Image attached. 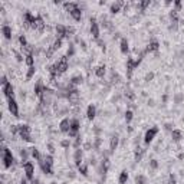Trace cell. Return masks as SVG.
I'll use <instances>...</instances> for the list:
<instances>
[{"label": "cell", "mask_w": 184, "mask_h": 184, "mask_svg": "<svg viewBox=\"0 0 184 184\" xmlns=\"http://www.w3.org/2000/svg\"><path fill=\"white\" fill-rule=\"evenodd\" d=\"M63 7L69 12V15L73 17V20H81L82 19V12L79 9V5L78 3H63Z\"/></svg>", "instance_id": "obj_1"}, {"label": "cell", "mask_w": 184, "mask_h": 184, "mask_svg": "<svg viewBox=\"0 0 184 184\" xmlns=\"http://www.w3.org/2000/svg\"><path fill=\"white\" fill-rule=\"evenodd\" d=\"M2 160H3V167L5 168H10L15 162V158H13V154L12 151L7 148V147H3V151H2Z\"/></svg>", "instance_id": "obj_2"}, {"label": "cell", "mask_w": 184, "mask_h": 184, "mask_svg": "<svg viewBox=\"0 0 184 184\" xmlns=\"http://www.w3.org/2000/svg\"><path fill=\"white\" fill-rule=\"evenodd\" d=\"M17 134L22 140L27 141V142H32V135H30V127L27 124H20L17 125Z\"/></svg>", "instance_id": "obj_3"}, {"label": "cell", "mask_w": 184, "mask_h": 184, "mask_svg": "<svg viewBox=\"0 0 184 184\" xmlns=\"http://www.w3.org/2000/svg\"><path fill=\"white\" fill-rule=\"evenodd\" d=\"M2 91H3L5 97L7 98V99H9V98H13V95H15V92H13V85L7 81L6 76L2 78Z\"/></svg>", "instance_id": "obj_4"}, {"label": "cell", "mask_w": 184, "mask_h": 184, "mask_svg": "<svg viewBox=\"0 0 184 184\" xmlns=\"http://www.w3.org/2000/svg\"><path fill=\"white\" fill-rule=\"evenodd\" d=\"M56 33H58V38L63 39V38H69L73 35V29L72 27H66L63 25H58L56 26Z\"/></svg>", "instance_id": "obj_5"}, {"label": "cell", "mask_w": 184, "mask_h": 184, "mask_svg": "<svg viewBox=\"0 0 184 184\" xmlns=\"http://www.w3.org/2000/svg\"><path fill=\"white\" fill-rule=\"evenodd\" d=\"M55 65H56V68H58V73H59V75L65 73L66 69H68V66H69L68 65V56H62Z\"/></svg>", "instance_id": "obj_6"}, {"label": "cell", "mask_w": 184, "mask_h": 184, "mask_svg": "<svg viewBox=\"0 0 184 184\" xmlns=\"http://www.w3.org/2000/svg\"><path fill=\"white\" fill-rule=\"evenodd\" d=\"M62 46V39H56L53 43H52V46H49V49H48V52H46V59H50L52 56H53V53L58 50V49Z\"/></svg>", "instance_id": "obj_7"}, {"label": "cell", "mask_w": 184, "mask_h": 184, "mask_svg": "<svg viewBox=\"0 0 184 184\" xmlns=\"http://www.w3.org/2000/svg\"><path fill=\"white\" fill-rule=\"evenodd\" d=\"M23 170H25V174H26V179L33 181V174H35V167H33V164L30 161H26L23 162Z\"/></svg>", "instance_id": "obj_8"}, {"label": "cell", "mask_w": 184, "mask_h": 184, "mask_svg": "<svg viewBox=\"0 0 184 184\" xmlns=\"http://www.w3.org/2000/svg\"><path fill=\"white\" fill-rule=\"evenodd\" d=\"M7 107H9V111L13 117H19V107H17V102L15 101V98L7 99Z\"/></svg>", "instance_id": "obj_9"}, {"label": "cell", "mask_w": 184, "mask_h": 184, "mask_svg": "<svg viewBox=\"0 0 184 184\" xmlns=\"http://www.w3.org/2000/svg\"><path fill=\"white\" fill-rule=\"evenodd\" d=\"M158 134V128L157 127H152V128H150V130L145 132V137H144V142H145L147 145L151 142L154 138H155V135Z\"/></svg>", "instance_id": "obj_10"}, {"label": "cell", "mask_w": 184, "mask_h": 184, "mask_svg": "<svg viewBox=\"0 0 184 184\" xmlns=\"http://www.w3.org/2000/svg\"><path fill=\"white\" fill-rule=\"evenodd\" d=\"M91 35L97 40H99V26H98V22L95 17H91Z\"/></svg>", "instance_id": "obj_11"}, {"label": "cell", "mask_w": 184, "mask_h": 184, "mask_svg": "<svg viewBox=\"0 0 184 184\" xmlns=\"http://www.w3.org/2000/svg\"><path fill=\"white\" fill-rule=\"evenodd\" d=\"M32 29H35L36 32H43L45 30V22L40 16L35 17V22H33V25H32Z\"/></svg>", "instance_id": "obj_12"}, {"label": "cell", "mask_w": 184, "mask_h": 184, "mask_svg": "<svg viewBox=\"0 0 184 184\" xmlns=\"http://www.w3.org/2000/svg\"><path fill=\"white\" fill-rule=\"evenodd\" d=\"M79 132V121L78 119H72L70 121V128H69V137H76Z\"/></svg>", "instance_id": "obj_13"}, {"label": "cell", "mask_w": 184, "mask_h": 184, "mask_svg": "<svg viewBox=\"0 0 184 184\" xmlns=\"http://www.w3.org/2000/svg\"><path fill=\"white\" fill-rule=\"evenodd\" d=\"M35 17L36 16H33L30 12H26L25 16H23V25H25L26 27H32L33 22H35Z\"/></svg>", "instance_id": "obj_14"}, {"label": "cell", "mask_w": 184, "mask_h": 184, "mask_svg": "<svg viewBox=\"0 0 184 184\" xmlns=\"http://www.w3.org/2000/svg\"><path fill=\"white\" fill-rule=\"evenodd\" d=\"M46 89L48 88L45 87L42 82H38L36 83V87H35V94H36V97H39V98H42L45 95V92H46Z\"/></svg>", "instance_id": "obj_15"}, {"label": "cell", "mask_w": 184, "mask_h": 184, "mask_svg": "<svg viewBox=\"0 0 184 184\" xmlns=\"http://www.w3.org/2000/svg\"><path fill=\"white\" fill-rule=\"evenodd\" d=\"M69 128H70V119L63 118L59 124V130L62 131V132H69Z\"/></svg>", "instance_id": "obj_16"}, {"label": "cell", "mask_w": 184, "mask_h": 184, "mask_svg": "<svg viewBox=\"0 0 184 184\" xmlns=\"http://www.w3.org/2000/svg\"><path fill=\"white\" fill-rule=\"evenodd\" d=\"M95 115H97V108H95V105H89L87 109V117L89 121H92V119L95 118Z\"/></svg>", "instance_id": "obj_17"}, {"label": "cell", "mask_w": 184, "mask_h": 184, "mask_svg": "<svg viewBox=\"0 0 184 184\" xmlns=\"http://www.w3.org/2000/svg\"><path fill=\"white\" fill-rule=\"evenodd\" d=\"M122 6H124L122 2H115V3H112V5H111V13H112V15L118 13V12L121 10V7H122Z\"/></svg>", "instance_id": "obj_18"}, {"label": "cell", "mask_w": 184, "mask_h": 184, "mask_svg": "<svg viewBox=\"0 0 184 184\" xmlns=\"http://www.w3.org/2000/svg\"><path fill=\"white\" fill-rule=\"evenodd\" d=\"M2 33H3V36L6 39H12V27L5 25V26L2 27Z\"/></svg>", "instance_id": "obj_19"}, {"label": "cell", "mask_w": 184, "mask_h": 184, "mask_svg": "<svg viewBox=\"0 0 184 184\" xmlns=\"http://www.w3.org/2000/svg\"><path fill=\"white\" fill-rule=\"evenodd\" d=\"M158 48H160V45H158V42H151V43L147 46V49H145V52H157L158 50Z\"/></svg>", "instance_id": "obj_20"}, {"label": "cell", "mask_w": 184, "mask_h": 184, "mask_svg": "<svg viewBox=\"0 0 184 184\" xmlns=\"http://www.w3.org/2000/svg\"><path fill=\"white\" fill-rule=\"evenodd\" d=\"M105 65H99V66H97L95 68V75L97 76H99V78H104V75H105Z\"/></svg>", "instance_id": "obj_21"}, {"label": "cell", "mask_w": 184, "mask_h": 184, "mask_svg": "<svg viewBox=\"0 0 184 184\" xmlns=\"http://www.w3.org/2000/svg\"><path fill=\"white\" fill-rule=\"evenodd\" d=\"M171 137H173V140L175 141V142H179V141L183 138V134H181V131H179V130H173L171 131Z\"/></svg>", "instance_id": "obj_22"}, {"label": "cell", "mask_w": 184, "mask_h": 184, "mask_svg": "<svg viewBox=\"0 0 184 184\" xmlns=\"http://www.w3.org/2000/svg\"><path fill=\"white\" fill-rule=\"evenodd\" d=\"M75 162H76V165H81V164H82V151H81V148H76Z\"/></svg>", "instance_id": "obj_23"}, {"label": "cell", "mask_w": 184, "mask_h": 184, "mask_svg": "<svg viewBox=\"0 0 184 184\" xmlns=\"http://www.w3.org/2000/svg\"><path fill=\"white\" fill-rule=\"evenodd\" d=\"M127 181H128V171L124 170L122 173L119 174V184H125Z\"/></svg>", "instance_id": "obj_24"}, {"label": "cell", "mask_w": 184, "mask_h": 184, "mask_svg": "<svg viewBox=\"0 0 184 184\" xmlns=\"http://www.w3.org/2000/svg\"><path fill=\"white\" fill-rule=\"evenodd\" d=\"M26 65L30 68V66H35V59H33V52L32 53H26Z\"/></svg>", "instance_id": "obj_25"}, {"label": "cell", "mask_w": 184, "mask_h": 184, "mask_svg": "<svg viewBox=\"0 0 184 184\" xmlns=\"http://www.w3.org/2000/svg\"><path fill=\"white\" fill-rule=\"evenodd\" d=\"M144 152H145V150H142V148H137L135 150V161H141V158H142V155H144Z\"/></svg>", "instance_id": "obj_26"}, {"label": "cell", "mask_w": 184, "mask_h": 184, "mask_svg": "<svg viewBox=\"0 0 184 184\" xmlns=\"http://www.w3.org/2000/svg\"><path fill=\"white\" fill-rule=\"evenodd\" d=\"M128 40L127 39H121V52L122 53H127L128 52Z\"/></svg>", "instance_id": "obj_27"}, {"label": "cell", "mask_w": 184, "mask_h": 184, "mask_svg": "<svg viewBox=\"0 0 184 184\" xmlns=\"http://www.w3.org/2000/svg\"><path fill=\"white\" fill-rule=\"evenodd\" d=\"M117 145H118V137L114 135L112 138H111V152H114V151H115Z\"/></svg>", "instance_id": "obj_28"}, {"label": "cell", "mask_w": 184, "mask_h": 184, "mask_svg": "<svg viewBox=\"0 0 184 184\" xmlns=\"http://www.w3.org/2000/svg\"><path fill=\"white\" fill-rule=\"evenodd\" d=\"M78 170H79V173L82 175H88V165L87 164H81V165H78Z\"/></svg>", "instance_id": "obj_29"}, {"label": "cell", "mask_w": 184, "mask_h": 184, "mask_svg": "<svg viewBox=\"0 0 184 184\" xmlns=\"http://www.w3.org/2000/svg\"><path fill=\"white\" fill-rule=\"evenodd\" d=\"M32 157L33 158H36V160H40V158H42V155H40V152H39V150L38 148H32Z\"/></svg>", "instance_id": "obj_30"}, {"label": "cell", "mask_w": 184, "mask_h": 184, "mask_svg": "<svg viewBox=\"0 0 184 184\" xmlns=\"http://www.w3.org/2000/svg\"><path fill=\"white\" fill-rule=\"evenodd\" d=\"M19 42H20V45H22V49H25V48H27V46H29V45H27V42H26V38H25L23 35L19 38Z\"/></svg>", "instance_id": "obj_31"}, {"label": "cell", "mask_w": 184, "mask_h": 184, "mask_svg": "<svg viewBox=\"0 0 184 184\" xmlns=\"http://www.w3.org/2000/svg\"><path fill=\"white\" fill-rule=\"evenodd\" d=\"M35 66H30V68H29V70H27V75H26V78L27 79H30V78H32L33 75H35Z\"/></svg>", "instance_id": "obj_32"}, {"label": "cell", "mask_w": 184, "mask_h": 184, "mask_svg": "<svg viewBox=\"0 0 184 184\" xmlns=\"http://www.w3.org/2000/svg\"><path fill=\"white\" fill-rule=\"evenodd\" d=\"M135 183L137 184H145V177H144V175H137Z\"/></svg>", "instance_id": "obj_33"}, {"label": "cell", "mask_w": 184, "mask_h": 184, "mask_svg": "<svg viewBox=\"0 0 184 184\" xmlns=\"http://www.w3.org/2000/svg\"><path fill=\"white\" fill-rule=\"evenodd\" d=\"M138 6H140L141 10L144 12V9H145L147 6H150V0H147V2H140V3H138Z\"/></svg>", "instance_id": "obj_34"}, {"label": "cell", "mask_w": 184, "mask_h": 184, "mask_svg": "<svg viewBox=\"0 0 184 184\" xmlns=\"http://www.w3.org/2000/svg\"><path fill=\"white\" fill-rule=\"evenodd\" d=\"M125 121L127 122H131L132 121V111H127L125 112Z\"/></svg>", "instance_id": "obj_35"}, {"label": "cell", "mask_w": 184, "mask_h": 184, "mask_svg": "<svg viewBox=\"0 0 184 184\" xmlns=\"http://www.w3.org/2000/svg\"><path fill=\"white\" fill-rule=\"evenodd\" d=\"M82 82V76H73L72 78V83L73 85H78V83H81Z\"/></svg>", "instance_id": "obj_36"}, {"label": "cell", "mask_w": 184, "mask_h": 184, "mask_svg": "<svg viewBox=\"0 0 184 184\" xmlns=\"http://www.w3.org/2000/svg\"><path fill=\"white\" fill-rule=\"evenodd\" d=\"M168 184H175V177H174L173 174H171L170 179H168Z\"/></svg>", "instance_id": "obj_37"}, {"label": "cell", "mask_w": 184, "mask_h": 184, "mask_svg": "<svg viewBox=\"0 0 184 184\" xmlns=\"http://www.w3.org/2000/svg\"><path fill=\"white\" fill-rule=\"evenodd\" d=\"M157 167H158L157 160H152V161H151V168H157Z\"/></svg>", "instance_id": "obj_38"}, {"label": "cell", "mask_w": 184, "mask_h": 184, "mask_svg": "<svg viewBox=\"0 0 184 184\" xmlns=\"http://www.w3.org/2000/svg\"><path fill=\"white\" fill-rule=\"evenodd\" d=\"M49 152H50V154H53V152H55V148H53V144H49Z\"/></svg>", "instance_id": "obj_39"}, {"label": "cell", "mask_w": 184, "mask_h": 184, "mask_svg": "<svg viewBox=\"0 0 184 184\" xmlns=\"http://www.w3.org/2000/svg\"><path fill=\"white\" fill-rule=\"evenodd\" d=\"M73 52H75V49H73V46H70V49L68 50V55H69V56H72V55H73Z\"/></svg>", "instance_id": "obj_40"}, {"label": "cell", "mask_w": 184, "mask_h": 184, "mask_svg": "<svg viewBox=\"0 0 184 184\" xmlns=\"http://www.w3.org/2000/svg\"><path fill=\"white\" fill-rule=\"evenodd\" d=\"M62 145H63V147H69V142H68V141H62Z\"/></svg>", "instance_id": "obj_41"}, {"label": "cell", "mask_w": 184, "mask_h": 184, "mask_svg": "<svg viewBox=\"0 0 184 184\" xmlns=\"http://www.w3.org/2000/svg\"><path fill=\"white\" fill-rule=\"evenodd\" d=\"M22 184H26V181H25V180H23V181H22Z\"/></svg>", "instance_id": "obj_42"}]
</instances>
